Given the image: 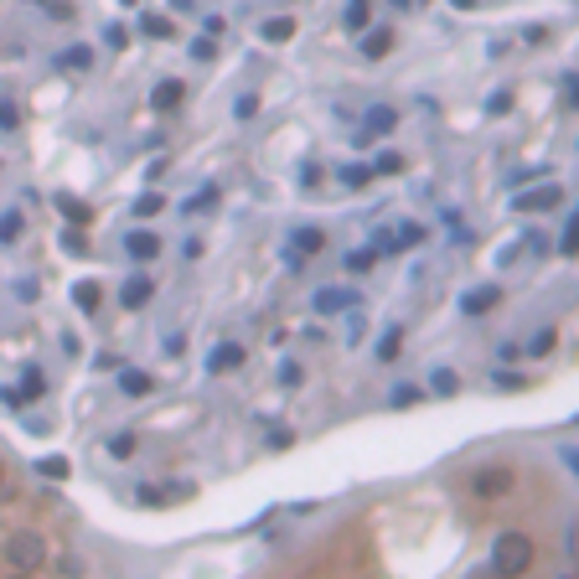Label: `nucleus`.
<instances>
[{
  "mask_svg": "<svg viewBox=\"0 0 579 579\" xmlns=\"http://www.w3.org/2000/svg\"><path fill=\"white\" fill-rule=\"evenodd\" d=\"M533 554H538L533 538L512 528V533H502V538L492 543V574H497V579H517V574H528Z\"/></svg>",
  "mask_w": 579,
  "mask_h": 579,
  "instance_id": "nucleus-1",
  "label": "nucleus"
},
{
  "mask_svg": "<svg viewBox=\"0 0 579 579\" xmlns=\"http://www.w3.org/2000/svg\"><path fill=\"white\" fill-rule=\"evenodd\" d=\"M6 564L21 574H37L47 564V538L42 533H11L6 538Z\"/></svg>",
  "mask_w": 579,
  "mask_h": 579,
  "instance_id": "nucleus-2",
  "label": "nucleus"
},
{
  "mask_svg": "<svg viewBox=\"0 0 579 579\" xmlns=\"http://www.w3.org/2000/svg\"><path fill=\"white\" fill-rule=\"evenodd\" d=\"M512 486H517V476H512L507 466H486V471H476L471 492H476L481 502H502V497H512Z\"/></svg>",
  "mask_w": 579,
  "mask_h": 579,
  "instance_id": "nucleus-3",
  "label": "nucleus"
},
{
  "mask_svg": "<svg viewBox=\"0 0 579 579\" xmlns=\"http://www.w3.org/2000/svg\"><path fill=\"white\" fill-rule=\"evenodd\" d=\"M393 125H399V114H393L388 104H378V109L362 114V135H357V140H378V135H388Z\"/></svg>",
  "mask_w": 579,
  "mask_h": 579,
  "instance_id": "nucleus-4",
  "label": "nucleus"
},
{
  "mask_svg": "<svg viewBox=\"0 0 579 579\" xmlns=\"http://www.w3.org/2000/svg\"><path fill=\"white\" fill-rule=\"evenodd\" d=\"M564 192L559 187H538V192H523L517 197V212H548V207H559Z\"/></svg>",
  "mask_w": 579,
  "mask_h": 579,
  "instance_id": "nucleus-5",
  "label": "nucleus"
},
{
  "mask_svg": "<svg viewBox=\"0 0 579 579\" xmlns=\"http://www.w3.org/2000/svg\"><path fill=\"white\" fill-rule=\"evenodd\" d=\"M125 249H130V259L145 264V259H156V254H161V238H156V233H130V238H125Z\"/></svg>",
  "mask_w": 579,
  "mask_h": 579,
  "instance_id": "nucleus-6",
  "label": "nucleus"
},
{
  "mask_svg": "<svg viewBox=\"0 0 579 579\" xmlns=\"http://www.w3.org/2000/svg\"><path fill=\"white\" fill-rule=\"evenodd\" d=\"M238 362H243V347H238V342H223L218 352L207 357V373H228V368H238Z\"/></svg>",
  "mask_w": 579,
  "mask_h": 579,
  "instance_id": "nucleus-7",
  "label": "nucleus"
},
{
  "mask_svg": "<svg viewBox=\"0 0 579 579\" xmlns=\"http://www.w3.org/2000/svg\"><path fill=\"white\" fill-rule=\"evenodd\" d=\"M150 295H156V285H150V280H145V274H135V280H130L125 290H119V300H125V306H130V311H140V306H145V300H150Z\"/></svg>",
  "mask_w": 579,
  "mask_h": 579,
  "instance_id": "nucleus-8",
  "label": "nucleus"
},
{
  "mask_svg": "<svg viewBox=\"0 0 579 579\" xmlns=\"http://www.w3.org/2000/svg\"><path fill=\"white\" fill-rule=\"evenodd\" d=\"M497 300H502V290H497V285H481V290H471V295L461 300V306H466L471 316H481V311H492Z\"/></svg>",
  "mask_w": 579,
  "mask_h": 579,
  "instance_id": "nucleus-9",
  "label": "nucleus"
},
{
  "mask_svg": "<svg viewBox=\"0 0 579 579\" xmlns=\"http://www.w3.org/2000/svg\"><path fill=\"white\" fill-rule=\"evenodd\" d=\"M352 300H357L352 290H321V295H316V311H321V316H331V311H347Z\"/></svg>",
  "mask_w": 579,
  "mask_h": 579,
  "instance_id": "nucleus-10",
  "label": "nucleus"
},
{
  "mask_svg": "<svg viewBox=\"0 0 579 579\" xmlns=\"http://www.w3.org/2000/svg\"><path fill=\"white\" fill-rule=\"evenodd\" d=\"M290 37H295V21H290V16L264 21V42H290Z\"/></svg>",
  "mask_w": 579,
  "mask_h": 579,
  "instance_id": "nucleus-11",
  "label": "nucleus"
},
{
  "mask_svg": "<svg viewBox=\"0 0 579 579\" xmlns=\"http://www.w3.org/2000/svg\"><path fill=\"white\" fill-rule=\"evenodd\" d=\"M119 388H125L130 399H145V393L156 388V383H150V373H125V378H119Z\"/></svg>",
  "mask_w": 579,
  "mask_h": 579,
  "instance_id": "nucleus-12",
  "label": "nucleus"
},
{
  "mask_svg": "<svg viewBox=\"0 0 579 579\" xmlns=\"http://www.w3.org/2000/svg\"><path fill=\"white\" fill-rule=\"evenodd\" d=\"M368 16H373V0H352V6H347V26H352V32H362Z\"/></svg>",
  "mask_w": 579,
  "mask_h": 579,
  "instance_id": "nucleus-13",
  "label": "nucleus"
},
{
  "mask_svg": "<svg viewBox=\"0 0 579 579\" xmlns=\"http://www.w3.org/2000/svg\"><path fill=\"white\" fill-rule=\"evenodd\" d=\"M388 47H393V32H368V42H362L368 57H388Z\"/></svg>",
  "mask_w": 579,
  "mask_h": 579,
  "instance_id": "nucleus-14",
  "label": "nucleus"
},
{
  "mask_svg": "<svg viewBox=\"0 0 579 579\" xmlns=\"http://www.w3.org/2000/svg\"><path fill=\"white\" fill-rule=\"evenodd\" d=\"M73 300H78L83 311H94V306H99V285H94V280H83V285H73Z\"/></svg>",
  "mask_w": 579,
  "mask_h": 579,
  "instance_id": "nucleus-15",
  "label": "nucleus"
},
{
  "mask_svg": "<svg viewBox=\"0 0 579 579\" xmlns=\"http://www.w3.org/2000/svg\"><path fill=\"white\" fill-rule=\"evenodd\" d=\"M156 497H161V502H187V497H197V486H192V481H171L166 492H156Z\"/></svg>",
  "mask_w": 579,
  "mask_h": 579,
  "instance_id": "nucleus-16",
  "label": "nucleus"
},
{
  "mask_svg": "<svg viewBox=\"0 0 579 579\" xmlns=\"http://www.w3.org/2000/svg\"><path fill=\"white\" fill-rule=\"evenodd\" d=\"M176 104H181V83L171 78V83H161V88H156V109H176Z\"/></svg>",
  "mask_w": 579,
  "mask_h": 579,
  "instance_id": "nucleus-17",
  "label": "nucleus"
},
{
  "mask_svg": "<svg viewBox=\"0 0 579 579\" xmlns=\"http://www.w3.org/2000/svg\"><path fill=\"white\" fill-rule=\"evenodd\" d=\"M430 388H435V393H455V388H461V378H455L450 368H435V373H430Z\"/></svg>",
  "mask_w": 579,
  "mask_h": 579,
  "instance_id": "nucleus-18",
  "label": "nucleus"
},
{
  "mask_svg": "<svg viewBox=\"0 0 579 579\" xmlns=\"http://www.w3.org/2000/svg\"><path fill=\"white\" fill-rule=\"evenodd\" d=\"M321 243H326V238H321L316 228H300V233H295V254H311V249H321Z\"/></svg>",
  "mask_w": 579,
  "mask_h": 579,
  "instance_id": "nucleus-19",
  "label": "nucleus"
},
{
  "mask_svg": "<svg viewBox=\"0 0 579 579\" xmlns=\"http://www.w3.org/2000/svg\"><path fill=\"white\" fill-rule=\"evenodd\" d=\"M42 388H47V378H42L37 368H26V378H21V393H26V399H42Z\"/></svg>",
  "mask_w": 579,
  "mask_h": 579,
  "instance_id": "nucleus-20",
  "label": "nucleus"
},
{
  "mask_svg": "<svg viewBox=\"0 0 579 579\" xmlns=\"http://www.w3.org/2000/svg\"><path fill=\"white\" fill-rule=\"evenodd\" d=\"M109 455H114V461H130V455H135V435H114V440H109Z\"/></svg>",
  "mask_w": 579,
  "mask_h": 579,
  "instance_id": "nucleus-21",
  "label": "nucleus"
},
{
  "mask_svg": "<svg viewBox=\"0 0 579 579\" xmlns=\"http://www.w3.org/2000/svg\"><path fill=\"white\" fill-rule=\"evenodd\" d=\"M161 207H166V202H161V192H145V197L135 202V212H140V218H156Z\"/></svg>",
  "mask_w": 579,
  "mask_h": 579,
  "instance_id": "nucleus-22",
  "label": "nucleus"
},
{
  "mask_svg": "<svg viewBox=\"0 0 579 579\" xmlns=\"http://www.w3.org/2000/svg\"><path fill=\"white\" fill-rule=\"evenodd\" d=\"M419 238H424V228H419V223H404V228H399V238H393V243H399V249H414Z\"/></svg>",
  "mask_w": 579,
  "mask_h": 579,
  "instance_id": "nucleus-23",
  "label": "nucleus"
},
{
  "mask_svg": "<svg viewBox=\"0 0 579 579\" xmlns=\"http://www.w3.org/2000/svg\"><path fill=\"white\" fill-rule=\"evenodd\" d=\"M373 259H378L373 249H357V254H347V269H352V274H362V269H373Z\"/></svg>",
  "mask_w": 579,
  "mask_h": 579,
  "instance_id": "nucleus-24",
  "label": "nucleus"
},
{
  "mask_svg": "<svg viewBox=\"0 0 579 579\" xmlns=\"http://www.w3.org/2000/svg\"><path fill=\"white\" fill-rule=\"evenodd\" d=\"M21 233V212H6V218H0V243H11Z\"/></svg>",
  "mask_w": 579,
  "mask_h": 579,
  "instance_id": "nucleus-25",
  "label": "nucleus"
},
{
  "mask_svg": "<svg viewBox=\"0 0 579 579\" xmlns=\"http://www.w3.org/2000/svg\"><path fill=\"white\" fill-rule=\"evenodd\" d=\"M57 207H63L73 223H88V207H83V202H73V197H57Z\"/></svg>",
  "mask_w": 579,
  "mask_h": 579,
  "instance_id": "nucleus-26",
  "label": "nucleus"
},
{
  "mask_svg": "<svg viewBox=\"0 0 579 579\" xmlns=\"http://www.w3.org/2000/svg\"><path fill=\"white\" fill-rule=\"evenodd\" d=\"M63 68H78V73H83V68H88V47H68V52H63Z\"/></svg>",
  "mask_w": 579,
  "mask_h": 579,
  "instance_id": "nucleus-27",
  "label": "nucleus"
},
{
  "mask_svg": "<svg viewBox=\"0 0 579 579\" xmlns=\"http://www.w3.org/2000/svg\"><path fill=\"white\" fill-rule=\"evenodd\" d=\"M368 176H373V166H347V171H342V181H347V187H362Z\"/></svg>",
  "mask_w": 579,
  "mask_h": 579,
  "instance_id": "nucleus-28",
  "label": "nucleus"
},
{
  "mask_svg": "<svg viewBox=\"0 0 579 579\" xmlns=\"http://www.w3.org/2000/svg\"><path fill=\"white\" fill-rule=\"evenodd\" d=\"M140 26H145V32H150V37H171V21H161V16H145Z\"/></svg>",
  "mask_w": 579,
  "mask_h": 579,
  "instance_id": "nucleus-29",
  "label": "nucleus"
},
{
  "mask_svg": "<svg viewBox=\"0 0 579 579\" xmlns=\"http://www.w3.org/2000/svg\"><path fill=\"white\" fill-rule=\"evenodd\" d=\"M574 249H579V223H574V218H569V228H564V254H569V259H574Z\"/></svg>",
  "mask_w": 579,
  "mask_h": 579,
  "instance_id": "nucleus-30",
  "label": "nucleus"
},
{
  "mask_svg": "<svg viewBox=\"0 0 579 579\" xmlns=\"http://www.w3.org/2000/svg\"><path fill=\"white\" fill-rule=\"evenodd\" d=\"M42 476H52V481L68 476V461H57V455H52V461H42Z\"/></svg>",
  "mask_w": 579,
  "mask_h": 579,
  "instance_id": "nucleus-31",
  "label": "nucleus"
},
{
  "mask_svg": "<svg viewBox=\"0 0 579 579\" xmlns=\"http://www.w3.org/2000/svg\"><path fill=\"white\" fill-rule=\"evenodd\" d=\"M192 57H202V63H212V57H218V47H212V42H192Z\"/></svg>",
  "mask_w": 579,
  "mask_h": 579,
  "instance_id": "nucleus-32",
  "label": "nucleus"
},
{
  "mask_svg": "<svg viewBox=\"0 0 579 579\" xmlns=\"http://www.w3.org/2000/svg\"><path fill=\"white\" fill-rule=\"evenodd\" d=\"M47 16H52V21H68V16H73V6H63V0H52V6H47Z\"/></svg>",
  "mask_w": 579,
  "mask_h": 579,
  "instance_id": "nucleus-33",
  "label": "nucleus"
},
{
  "mask_svg": "<svg viewBox=\"0 0 579 579\" xmlns=\"http://www.w3.org/2000/svg\"><path fill=\"white\" fill-rule=\"evenodd\" d=\"M393 352H399V331H388V337H383V347H378V357H393Z\"/></svg>",
  "mask_w": 579,
  "mask_h": 579,
  "instance_id": "nucleus-34",
  "label": "nucleus"
},
{
  "mask_svg": "<svg viewBox=\"0 0 579 579\" xmlns=\"http://www.w3.org/2000/svg\"><path fill=\"white\" fill-rule=\"evenodd\" d=\"M254 109H259V99H238V104H233V114H238V119H249Z\"/></svg>",
  "mask_w": 579,
  "mask_h": 579,
  "instance_id": "nucleus-35",
  "label": "nucleus"
},
{
  "mask_svg": "<svg viewBox=\"0 0 579 579\" xmlns=\"http://www.w3.org/2000/svg\"><path fill=\"white\" fill-rule=\"evenodd\" d=\"M378 171H404V161H399V156H393V150H388V156H378Z\"/></svg>",
  "mask_w": 579,
  "mask_h": 579,
  "instance_id": "nucleus-36",
  "label": "nucleus"
},
{
  "mask_svg": "<svg viewBox=\"0 0 579 579\" xmlns=\"http://www.w3.org/2000/svg\"><path fill=\"white\" fill-rule=\"evenodd\" d=\"M0 125H6V130H16V109H11V104H0Z\"/></svg>",
  "mask_w": 579,
  "mask_h": 579,
  "instance_id": "nucleus-37",
  "label": "nucleus"
},
{
  "mask_svg": "<svg viewBox=\"0 0 579 579\" xmlns=\"http://www.w3.org/2000/svg\"><path fill=\"white\" fill-rule=\"evenodd\" d=\"M471 579H497V574H492V569H476V574H471Z\"/></svg>",
  "mask_w": 579,
  "mask_h": 579,
  "instance_id": "nucleus-38",
  "label": "nucleus"
},
{
  "mask_svg": "<svg viewBox=\"0 0 579 579\" xmlns=\"http://www.w3.org/2000/svg\"><path fill=\"white\" fill-rule=\"evenodd\" d=\"M0 481H6V471H0Z\"/></svg>",
  "mask_w": 579,
  "mask_h": 579,
  "instance_id": "nucleus-39",
  "label": "nucleus"
}]
</instances>
